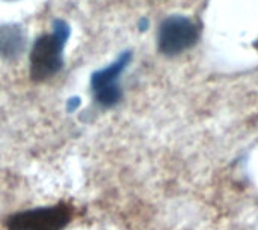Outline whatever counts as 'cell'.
<instances>
[{
	"label": "cell",
	"mask_w": 258,
	"mask_h": 230,
	"mask_svg": "<svg viewBox=\"0 0 258 230\" xmlns=\"http://www.w3.org/2000/svg\"><path fill=\"white\" fill-rule=\"evenodd\" d=\"M132 51H124L118 56L115 62L95 71L91 77V89L94 99L98 105L104 108L115 107L122 99V89L119 86V78L122 72L132 62Z\"/></svg>",
	"instance_id": "cell-3"
},
{
	"label": "cell",
	"mask_w": 258,
	"mask_h": 230,
	"mask_svg": "<svg viewBox=\"0 0 258 230\" xmlns=\"http://www.w3.org/2000/svg\"><path fill=\"white\" fill-rule=\"evenodd\" d=\"M26 48V35L20 26H0V57L5 60L18 59Z\"/></svg>",
	"instance_id": "cell-5"
},
{
	"label": "cell",
	"mask_w": 258,
	"mask_h": 230,
	"mask_svg": "<svg viewBox=\"0 0 258 230\" xmlns=\"http://www.w3.org/2000/svg\"><path fill=\"white\" fill-rule=\"evenodd\" d=\"M254 47L257 48V51H258V39H257V41H255V44H254Z\"/></svg>",
	"instance_id": "cell-6"
},
{
	"label": "cell",
	"mask_w": 258,
	"mask_h": 230,
	"mask_svg": "<svg viewBox=\"0 0 258 230\" xmlns=\"http://www.w3.org/2000/svg\"><path fill=\"white\" fill-rule=\"evenodd\" d=\"M200 39L198 24L184 15L166 17L159 27L157 45L165 56H177L192 48Z\"/></svg>",
	"instance_id": "cell-2"
},
{
	"label": "cell",
	"mask_w": 258,
	"mask_h": 230,
	"mask_svg": "<svg viewBox=\"0 0 258 230\" xmlns=\"http://www.w3.org/2000/svg\"><path fill=\"white\" fill-rule=\"evenodd\" d=\"M73 218V208L57 203L48 208L23 211L6 220L9 230H63Z\"/></svg>",
	"instance_id": "cell-4"
},
{
	"label": "cell",
	"mask_w": 258,
	"mask_h": 230,
	"mask_svg": "<svg viewBox=\"0 0 258 230\" xmlns=\"http://www.w3.org/2000/svg\"><path fill=\"white\" fill-rule=\"evenodd\" d=\"M71 35L67 21L56 20L53 30L39 36L30 51V77L33 81H45L54 77L63 66V48Z\"/></svg>",
	"instance_id": "cell-1"
}]
</instances>
